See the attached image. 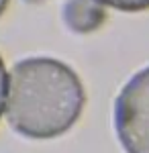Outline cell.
I'll return each instance as SVG.
<instances>
[{
  "label": "cell",
  "mask_w": 149,
  "mask_h": 153,
  "mask_svg": "<svg viewBox=\"0 0 149 153\" xmlns=\"http://www.w3.org/2000/svg\"><path fill=\"white\" fill-rule=\"evenodd\" d=\"M84 100L80 78L66 63L51 57L23 59L8 76L6 118L25 137L51 139L76 125Z\"/></svg>",
  "instance_id": "obj_1"
},
{
  "label": "cell",
  "mask_w": 149,
  "mask_h": 153,
  "mask_svg": "<svg viewBox=\"0 0 149 153\" xmlns=\"http://www.w3.org/2000/svg\"><path fill=\"white\" fill-rule=\"evenodd\" d=\"M106 6H112L116 10H125V12H139L149 8V0H98Z\"/></svg>",
  "instance_id": "obj_4"
},
{
  "label": "cell",
  "mask_w": 149,
  "mask_h": 153,
  "mask_svg": "<svg viewBox=\"0 0 149 153\" xmlns=\"http://www.w3.org/2000/svg\"><path fill=\"white\" fill-rule=\"evenodd\" d=\"M6 70H4V61L0 57V117H2V108L6 106Z\"/></svg>",
  "instance_id": "obj_5"
},
{
  "label": "cell",
  "mask_w": 149,
  "mask_h": 153,
  "mask_svg": "<svg viewBox=\"0 0 149 153\" xmlns=\"http://www.w3.org/2000/svg\"><path fill=\"white\" fill-rule=\"evenodd\" d=\"M61 16L69 31L86 35L102 27L106 21V10L98 0H68L63 4Z\"/></svg>",
  "instance_id": "obj_3"
},
{
  "label": "cell",
  "mask_w": 149,
  "mask_h": 153,
  "mask_svg": "<svg viewBox=\"0 0 149 153\" xmlns=\"http://www.w3.org/2000/svg\"><path fill=\"white\" fill-rule=\"evenodd\" d=\"M115 129L127 153H149V68L137 71L118 92Z\"/></svg>",
  "instance_id": "obj_2"
},
{
  "label": "cell",
  "mask_w": 149,
  "mask_h": 153,
  "mask_svg": "<svg viewBox=\"0 0 149 153\" xmlns=\"http://www.w3.org/2000/svg\"><path fill=\"white\" fill-rule=\"evenodd\" d=\"M6 4H8V0H0V16H2L4 8H6Z\"/></svg>",
  "instance_id": "obj_6"
}]
</instances>
